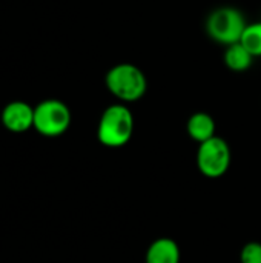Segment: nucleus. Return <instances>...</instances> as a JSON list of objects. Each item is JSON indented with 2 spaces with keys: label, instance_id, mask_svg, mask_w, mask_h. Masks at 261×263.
Masks as SVG:
<instances>
[{
  "label": "nucleus",
  "instance_id": "4",
  "mask_svg": "<svg viewBox=\"0 0 261 263\" xmlns=\"http://www.w3.org/2000/svg\"><path fill=\"white\" fill-rule=\"evenodd\" d=\"M71 109L57 99H46L34 106V129L45 137H58L71 126Z\"/></svg>",
  "mask_w": 261,
  "mask_h": 263
},
{
  "label": "nucleus",
  "instance_id": "8",
  "mask_svg": "<svg viewBox=\"0 0 261 263\" xmlns=\"http://www.w3.org/2000/svg\"><path fill=\"white\" fill-rule=\"evenodd\" d=\"M186 131L192 140L198 145L215 137V122L208 112H195L186 123Z\"/></svg>",
  "mask_w": 261,
  "mask_h": 263
},
{
  "label": "nucleus",
  "instance_id": "3",
  "mask_svg": "<svg viewBox=\"0 0 261 263\" xmlns=\"http://www.w3.org/2000/svg\"><path fill=\"white\" fill-rule=\"evenodd\" d=\"M246 26L248 23L243 12L234 6L215 8L206 18L208 35L225 46L240 42Z\"/></svg>",
  "mask_w": 261,
  "mask_h": 263
},
{
  "label": "nucleus",
  "instance_id": "1",
  "mask_svg": "<svg viewBox=\"0 0 261 263\" xmlns=\"http://www.w3.org/2000/svg\"><path fill=\"white\" fill-rule=\"evenodd\" d=\"M134 133V116L125 103L108 106L100 116L97 126V139L108 148L125 146Z\"/></svg>",
  "mask_w": 261,
  "mask_h": 263
},
{
  "label": "nucleus",
  "instance_id": "5",
  "mask_svg": "<svg viewBox=\"0 0 261 263\" xmlns=\"http://www.w3.org/2000/svg\"><path fill=\"white\" fill-rule=\"evenodd\" d=\"M231 165V149L225 139L212 137L198 145L197 166L209 179L222 177Z\"/></svg>",
  "mask_w": 261,
  "mask_h": 263
},
{
  "label": "nucleus",
  "instance_id": "7",
  "mask_svg": "<svg viewBox=\"0 0 261 263\" xmlns=\"http://www.w3.org/2000/svg\"><path fill=\"white\" fill-rule=\"evenodd\" d=\"M146 263H180L178 245L168 237L154 240L146 251Z\"/></svg>",
  "mask_w": 261,
  "mask_h": 263
},
{
  "label": "nucleus",
  "instance_id": "10",
  "mask_svg": "<svg viewBox=\"0 0 261 263\" xmlns=\"http://www.w3.org/2000/svg\"><path fill=\"white\" fill-rule=\"evenodd\" d=\"M240 42L254 57H261V22L248 23Z\"/></svg>",
  "mask_w": 261,
  "mask_h": 263
},
{
  "label": "nucleus",
  "instance_id": "6",
  "mask_svg": "<svg viewBox=\"0 0 261 263\" xmlns=\"http://www.w3.org/2000/svg\"><path fill=\"white\" fill-rule=\"evenodd\" d=\"M2 125L15 134H22L34 128V108L22 100L8 103L2 111Z\"/></svg>",
  "mask_w": 261,
  "mask_h": 263
},
{
  "label": "nucleus",
  "instance_id": "11",
  "mask_svg": "<svg viewBox=\"0 0 261 263\" xmlns=\"http://www.w3.org/2000/svg\"><path fill=\"white\" fill-rule=\"evenodd\" d=\"M242 263H261V243L251 242L242 250Z\"/></svg>",
  "mask_w": 261,
  "mask_h": 263
},
{
  "label": "nucleus",
  "instance_id": "9",
  "mask_svg": "<svg viewBox=\"0 0 261 263\" xmlns=\"http://www.w3.org/2000/svg\"><path fill=\"white\" fill-rule=\"evenodd\" d=\"M254 59L255 57L242 45V42L226 46L225 54H223L225 65L234 72H243V71L249 69L252 66Z\"/></svg>",
  "mask_w": 261,
  "mask_h": 263
},
{
  "label": "nucleus",
  "instance_id": "2",
  "mask_svg": "<svg viewBox=\"0 0 261 263\" xmlns=\"http://www.w3.org/2000/svg\"><path fill=\"white\" fill-rule=\"evenodd\" d=\"M108 91L123 103L140 100L148 89L145 72L132 63H118L112 66L105 77Z\"/></svg>",
  "mask_w": 261,
  "mask_h": 263
}]
</instances>
